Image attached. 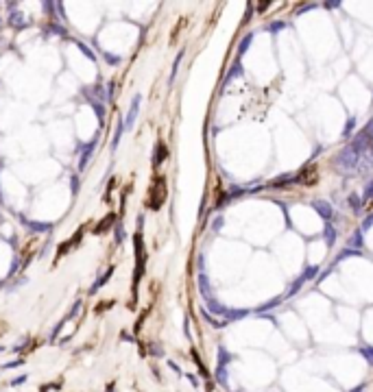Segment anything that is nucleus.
Instances as JSON below:
<instances>
[{
    "label": "nucleus",
    "mask_w": 373,
    "mask_h": 392,
    "mask_svg": "<svg viewBox=\"0 0 373 392\" xmlns=\"http://www.w3.org/2000/svg\"><path fill=\"white\" fill-rule=\"evenodd\" d=\"M354 127H356V118H349V120H347V127H345V135H349Z\"/></svg>",
    "instance_id": "7c9ffc66"
},
{
    "label": "nucleus",
    "mask_w": 373,
    "mask_h": 392,
    "mask_svg": "<svg viewBox=\"0 0 373 392\" xmlns=\"http://www.w3.org/2000/svg\"><path fill=\"white\" fill-rule=\"evenodd\" d=\"M0 31H3V18H0Z\"/></svg>",
    "instance_id": "c9c22d12"
},
{
    "label": "nucleus",
    "mask_w": 373,
    "mask_h": 392,
    "mask_svg": "<svg viewBox=\"0 0 373 392\" xmlns=\"http://www.w3.org/2000/svg\"><path fill=\"white\" fill-rule=\"evenodd\" d=\"M371 227H373V214H369L367 218H364V223H362V229H360V231L364 233V231H369Z\"/></svg>",
    "instance_id": "5701e85b"
},
{
    "label": "nucleus",
    "mask_w": 373,
    "mask_h": 392,
    "mask_svg": "<svg viewBox=\"0 0 373 392\" xmlns=\"http://www.w3.org/2000/svg\"><path fill=\"white\" fill-rule=\"evenodd\" d=\"M157 151H159V155H157V159H155V166H159V163L166 159V146H161V144H159V146H157Z\"/></svg>",
    "instance_id": "4be33fe9"
},
{
    "label": "nucleus",
    "mask_w": 373,
    "mask_h": 392,
    "mask_svg": "<svg viewBox=\"0 0 373 392\" xmlns=\"http://www.w3.org/2000/svg\"><path fill=\"white\" fill-rule=\"evenodd\" d=\"M312 207H314V211H317L323 220H330L332 216H334V207H332L328 201H314Z\"/></svg>",
    "instance_id": "f03ea898"
},
{
    "label": "nucleus",
    "mask_w": 373,
    "mask_h": 392,
    "mask_svg": "<svg viewBox=\"0 0 373 392\" xmlns=\"http://www.w3.org/2000/svg\"><path fill=\"white\" fill-rule=\"evenodd\" d=\"M369 199H373V181H369L367 187H364V201H369Z\"/></svg>",
    "instance_id": "393cba45"
},
{
    "label": "nucleus",
    "mask_w": 373,
    "mask_h": 392,
    "mask_svg": "<svg viewBox=\"0 0 373 392\" xmlns=\"http://www.w3.org/2000/svg\"><path fill=\"white\" fill-rule=\"evenodd\" d=\"M356 255H360V251H356V249H345L336 259H338V261H343V259H347V257H356Z\"/></svg>",
    "instance_id": "dca6fc26"
},
{
    "label": "nucleus",
    "mask_w": 373,
    "mask_h": 392,
    "mask_svg": "<svg viewBox=\"0 0 373 392\" xmlns=\"http://www.w3.org/2000/svg\"><path fill=\"white\" fill-rule=\"evenodd\" d=\"M27 381V375H20V377H15V379H11V386L15 388V386H22V383Z\"/></svg>",
    "instance_id": "c85d7f7f"
},
{
    "label": "nucleus",
    "mask_w": 373,
    "mask_h": 392,
    "mask_svg": "<svg viewBox=\"0 0 373 392\" xmlns=\"http://www.w3.org/2000/svg\"><path fill=\"white\" fill-rule=\"evenodd\" d=\"M362 231H356L352 238H349V249H356V251H360L362 249Z\"/></svg>",
    "instance_id": "9b49d317"
},
{
    "label": "nucleus",
    "mask_w": 373,
    "mask_h": 392,
    "mask_svg": "<svg viewBox=\"0 0 373 392\" xmlns=\"http://www.w3.org/2000/svg\"><path fill=\"white\" fill-rule=\"evenodd\" d=\"M216 375H218V381H221L223 386H225V383H227V371L223 369V366H218V373H216Z\"/></svg>",
    "instance_id": "b1692460"
},
{
    "label": "nucleus",
    "mask_w": 373,
    "mask_h": 392,
    "mask_svg": "<svg viewBox=\"0 0 373 392\" xmlns=\"http://www.w3.org/2000/svg\"><path fill=\"white\" fill-rule=\"evenodd\" d=\"M31 229H37V231H48L51 225H46V223H31Z\"/></svg>",
    "instance_id": "a878e982"
},
{
    "label": "nucleus",
    "mask_w": 373,
    "mask_h": 392,
    "mask_svg": "<svg viewBox=\"0 0 373 392\" xmlns=\"http://www.w3.org/2000/svg\"><path fill=\"white\" fill-rule=\"evenodd\" d=\"M323 235H325V242H328V247H334L336 244V229L334 225H325V229H323Z\"/></svg>",
    "instance_id": "0eeeda50"
},
{
    "label": "nucleus",
    "mask_w": 373,
    "mask_h": 392,
    "mask_svg": "<svg viewBox=\"0 0 373 392\" xmlns=\"http://www.w3.org/2000/svg\"><path fill=\"white\" fill-rule=\"evenodd\" d=\"M314 7H317V5H312V3H310V5H301V7H299V9L295 11V15H301L304 11H310V9H314Z\"/></svg>",
    "instance_id": "bb28decb"
},
{
    "label": "nucleus",
    "mask_w": 373,
    "mask_h": 392,
    "mask_svg": "<svg viewBox=\"0 0 373 392\" xmlns=\"http://www.w3.org/2000/svg\"><path fill=\"white\" fill-rule=\"evenodd\" d=\"M123 131H125V122H118L116 137H113V144H111V149H116V146H118V142H120V135H123Z\"/></svg>",
    "instance_id": "aec40b11"
},
{
    "label": "nucleus",
    "mask_w": 373,
    "mask_h": 392,
    "mask_svg": "<svg viewBox=\"0 0 373 392\" xmlns=\"http://www.w3.org/2000/svg\"><path fill=\"white\" fill-rule=\"evenodd\" d=\"M229 359H231V355L225 351V347H218V366H223V369H225Z\"/></svg>",
    "instance_id": "4468645a"
},
{
    "label": "nucleus",
    "mask_w": 373,
    "mask_h": 392,
    "mask_svg": "<svg viewBox=\"0 0 373 392\" xmlns=\"http://www.w3.org/2000/svg\"><path fill=\"white\" fill-rule=\"evenodd\" d=\"M360 157H362V153L360 151H356L354 146H345L343 151H340V155L334 159L336 166L343 170V173H354V170H358V163H360Z\"/></svg>",
    "instance_id": "f257e3e1"
},
{
    "label": "nucleus",
    "mask_w": 373,
    "mask_h": 392,
    "mask_svg": "<svg viewBox=\"0 0 373 392\" xmlns=\"http://www.w3.org/2000/svg\"><path fill=\"white\" fill-rule=\"evenodd\" d=\"M284 27H286V24H284V22H273L271 27H269V31H271V33H277V31H282Z\"/></svg>",
    "instance_id": "cd10ccee"
},
{
    "label": "nucleus",
    "mask_w": 373,
    "mask_h": 392,
    "mask_svg": "<svg viewBox=\"0 0 373 392\" xmlns=\"http://www.w3.org/2000/svg\"><path fill=\"white\" fill-rule=\"evenodd\" d=\"M221 227H223V218H216V220H214V225H212V229H214V231H218Z\"/></svg>",
    "instance_id": "473e14b6"
},
{
    "label": "nucleus",
    "mask_w": 373,
    "mask_h": 392,
    "mask_svg": "<svg viewBox=\"0 0 373 392\" xmlns=\"http://www.w3.org/2000/svg\"><path fill=\"white\" fill-rule=\"evenodd\" d=\"M297 179L295 177H290V175H282V177H277V179H273V181L269 183L271 187H282V185H290V183H295Z\"/></svg>",
    "instance_id": "6e6552de"
},
{
    "label": "nucleus",
    "mask_w": 373,
    "mask_h": 392,
    "mask_svg": "<svg viewBox=\"0 0 373 392\" xmlns=\"http://www.w3.org/2000/svg\"><path fill=\"white\" fill-rule=\"evenodd\" d=\"M317 273H319V268H317V266H310V268H308V271L301 275V277H304V281H310V279H312V277L317 275Z\"/></svg>",
    "instance_id": "412c9836"
},
{
    "label": "nucleus",
    "mask_w": 373,
    "mask_h": 392,
    "mask_svg": "<svg viewBox=\"0 0 373 392\" xmlns=\"http://www.w3.org/2000/svg\"><path fill=\"white\" fill-rule=\"evenodd\" d=\"M360 355L367 359L369 364H373V347H362V349H360Z\"/></svg>",
    "instance_id": "a211bd4d"
},
{
    "label": "nucleus",
    "mask_w": 373,
    "mask_h": 392,
    "mask_svg": "<svg viewBox=\"0 0 373 392\" xmlns=\"http://www.w3.org/2000/svg\"><path fill=\"white\" fill-rule=\"evenodd\" d=\"M364 133L369 135V144H371V149H373V122H369V127L364 129Z\"/></svg>",
    "instance_id": "c756f323"
},
{
    "label": "nucleus",
    "mask_w": 373,
    "mask_h": 392,
    "mask_svg": "<svg viewBox=\"0 0 373 392\" xmlns=\"http://www.w3.org/2000/svg\"><path fill=\"white\" fill-rule=\"evenodd\" d=\"M282 303V297H277V299H273L271 301V303H266V305H262L260 309H258V312H260V314H264V312H269V309H273L275 305H279Z\"/></svg>",
    "instance_id": "6ab92c4d"
},
{
    "label": "nucleus",
    "mask_w": 373,
    "mask_h": 392,
    "mask_svg": "<svg viewBox=\"0 0 373 392\" xmlns=\"http://www.w3.org/2000/svg\"><path fill=\"white\" fill-rule=\"evenodd\" d=\"M24 364V359H15V362H9V364H5V369H18V366Z\"/></svg>",
    "instance_id": "2f4dec72"
},
{
    "label": "nucleus",
    "mask_w": 373,
    "mask_h": 392,
    "mask_svg": "<svg viewBox=\"0 0 373 392\" xmlns=\"http://www.w3.org/2000/svg\"><path fill=\"white\" fill-rule=\"evenodd\" d=\"M79 48H81V51H83L87 57H90V59H94V55L90 53V48H87V46H83V44H79Z\"/></svg>",
    "instance_id": "72a5a7b5"
},
{
    "label": "nucleus",
    "mask_w": 373,
    "mask_h": 392,
    "mask_svg": "<svg viewBox=\"0 0 373 392\" xmlns=\"http://www.w3.org/2000/svg\"><path fill=\"white\" fill-rule=\"evenodd\" d=\"M20 15H22V13H11V18H9L11 27H18V29H24V27H27V22H24Z\"/></svg>",
    "instance_id": "2eb2a0df"
},
{
    "label": "nucleus",
    "mask_w": 373,
    "mask_h": 392,
    "mask_svg": "<svg viewBox=\"0 0 373 392\" xmlns=\"http://www.w3.org/2000/svg\"><path fill=\"white\" fill-rule=\"evenodd\" d=\"M199 290H201V297H203L205 301L214 299V297H212V288H209V281H207L205 273H201V275H199Z\"/></svg>",
    "instance_id": "20e7f679"
},
{
    "label": "nucleus",
    "mask_w": 373,
    "mask_h": 392,
    "mask_svg": "<svg viewBox=\"0 0 373 392\" xmlns=\"http://www.w3.org/2000/svg\"><path fill=\"white\" fill-rule=\"evenodd\" d=\"M323 7H325V9H338V7H340V3H325Z\"/></svg>",
    "instance_id": "f704fd0d"
},
{
    "label": "nucleus",
    "mask_w": 373,
    "mask_h": 392,
    "mask_svg": "<svg viewBox=\"0 0 373 392\" xmlns=\"http://www.w3.org/2000/svg\"><path fill=\"white\" fill-rule=\"evenodd\" d=\"M140 94H137L135 98H133V103H131V109H129V113H127V120H125V129H131L133 125H135V116H137V111H140Z\"/></svg>",
    "instance_id": "7ed1b4c3"
},
{
    "label": "nucleus",
    "mask_w": 373,
    "mask_h": 392,
    "mask_svg": "<svg viewBox=\"0 0 373 392\" xmlns=\"http://www.w3.org/2000/svg\"><path fill=\"white\" fill-rule=\"evenodd\" d=\"M240 75H242V70H240V63L236 61V63H234V65H231V70H229V72H227V77H225V85H227V83H229V81H231V79H236V77H240Z\"/></svg>",
    "instance_id": "f8f14e48"
},
{
    "label": "nucleus",
    "mask_w": 373,
    "mask_h": 392,
    "mask_svg": "<svg viewBox=\"0 0 373 392\" xmlns=\"http://www.w3.org/2000/svg\"><path fill=\"white\" fill-rule=\"evenodd\" d=\"M251 42H253V33H249V35H245V39H242L240 46H238V55H245V53L249 51Z\"/></svg>",
    "instance_id": "ddd939ff"
},
{
    "label": "nucleus",
    "mask_w": 373,
    "mask_h": 392,
    "mask_svg": "<svg viewBox=\"0 0 373 392\" xmlns=\"http://www.w3.org/2000/svg\"><path fill=\"white\" fill-rule=\"evenodd\" d=\"M349 207L354 214H360V209H362V199L358 194H349Z\"/></svg>",
    "instance_id": "9d476101"
},
{
    "label": "nucleus",
    "mask_w": 373,
    "mask_h": 392,
    "mask_svg": "<svg viewBox=\"0 0 373 392\" xmlns=\"http://www.w3.org/2000/svg\"><path fill=\"white\" fill-rule=\"evenodd\" d=\"M181 59H183V51L177 55V59H175V63H173V75H170V83L175 81V77H177V70H179V63H181Z\"/></svg>",
    "instance_id": "f3484780"
},
{
    "label": "nucleus",
    "mask_w": 373,
    "mask_h": 392,
    "mask_svg": "<svg viewBox=\"0 0 373 392\" xmlns=\"http://www.w3.org/2000/svg\"><path fill=\"white\" fill-rule=\"evenodd\" d=\"M249 314V309H229L227 312V316H225V323L227 321H238V318H245Z\"/></svg>",
    "instance_id": "1a4fd4ad"
},
{
    "label": "nucleus",
    "mask_w": 373,
    "mask_h": 392,
    "mask_svg": "<svg viewBox=\"0 0 373 392\" xmlns=\"http://www.w3.org/2000/svg\"><path fill=\"white\" fill-rule=\"evenodd\" d=\"M96 149V140H92L90 144H87L85 146V149H83V155H81V161H79V170H83L85 168V163L87 161H90V157H92V151Z\"/></svg>",
    "instance_id": "423d86ee"
},
{
    "label": "nucleus",
    "mask_w": 373,
    "mask_h": 392,
    "mask_svg": "<svg viewBox=\"0 0 373 392\" xmlns=\"http://www.w3.org/2000/svg\"><path fill=\"white\" fill-rule=\"evenodd\" d=\"M205 303H207V309H209V312L216 314V316H227V312H229V309H227L223 303H218L216 299H209V301H205Z\"/></svg>",
    "instance_id": "39448f33"
}]
</instances>
